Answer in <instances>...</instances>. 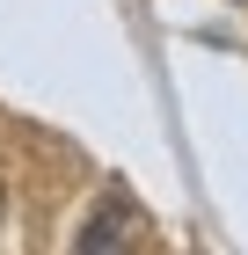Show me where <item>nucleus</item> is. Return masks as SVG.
<instances>
[{"instance_id":"obj_2","label":"nucleus","mask_w":248,"mask_h":255,"mask_svg":"<svg viewBox=\"0 0 248 255\" xmlns=\"http://www.w3.org/2000/svg\"><path fill=\"white\" fill-rule=\"evenodd\" d=\"M0 219H7V182H0Z\"/></svg>"},{"instance_id":"obj_1","label":"nucleus","mask_w":248,"mask_h":255,"mask_svg":"<svg viewBox=\"0 0 248 255\" xmlns=\"http://www.w3.org/2000/svg\"><path fill=\"white\" fill-rule=\"evenodd\" d=\"M132 234H139V212H132V197H124V190H110V197L95 204V219H88V226L73 234V248H80V255H110V248H124Z\"/></svg>"}]
</instances>
